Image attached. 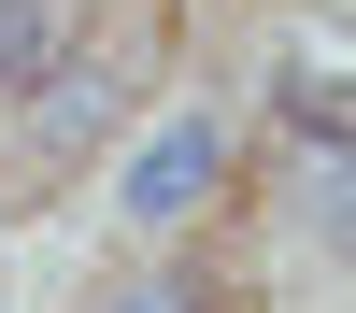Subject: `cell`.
<instances>
[{"mask_svg": "<svg viewBox=\"0 0 356 313\" xmlns=\"http://www.w3.org/2000/svg\"><path fill=\"white\" fill-rule=\"evenodd\" d=\"M342 171L356 157H300V142H285V214L314 228V256H342Z\"/></svg>", "mask_w": 356, "mask_h": 313, "instance_id": "5b68a950", "label": "cell"}, {"mask_svg": "<svg viewBox=\"0 0 356 313\" xmlns=\"http://www.w3.org/2000/svg\"><path fill=\"white\" fill-rule=\"evenodd\" d=\"M228 171H243V114L228 100H157L143 128H114V171H100V214L129 228V242H186L200 214L228 199Z\"/></svg>", "mask_w": 356, "mask_h": 313, "instance_id": "6da1fadb", "label": "cell"}, {"mask_svg": "<svg viewBox=\"0 0 356 313\" xmlns=\"http://www.w3.org/2000/svg\"><path fill=\"white\" fill-rule=\"evenodd\" d=\"M271 114L300 157H356V100H342V43L328 28H285L271 43Z\"/></svg>", "mask_w": 356, "mask_h": 313, "instance_id": "3957f363", "label": "cell"}, {"mask_svg": "<svg viewBox=\"0 0 356 313\" xmlns=\"http://www.w3.org/2000/svg\"><path fill=\"white\" fill-rule=\"evenodd\" d=\"M86 313H200V299H186V271H129V285H100Z\"/></svg>", "mask_w": 356, "mask_h": 313, "instance_id": "8992f818", "label": "cell"}, {"mask_svg": "<svg viewBox=\"0 0 356 313\" xmlns=\"http://www.w3.org/2000/svg\"><path fill=\"white\" fill-rule=\"evenodd\" d=\"M114 128H129V114H114V71L72 43V71H43V85L15 100V185H57V171L114 157Z\"/></svg>", "mask_w": 356, "mask_h": 313, "instance_id": "7a4b0ae2", "label": "cell"}, {"mask_svg": "<svg viewBox=\"0 0 356 313\" xmlns=\"http://www.w3.org/2000/svg\"><path fill=\"white\" fill-rule=\"evenodd\" d=\"M72 0H0V100H29L43 71H72Z\"/></svg>", "mask_w": 356, "mask_h": 313, "instance_id": "277c9868", "label": "cell"}]
</instances>
